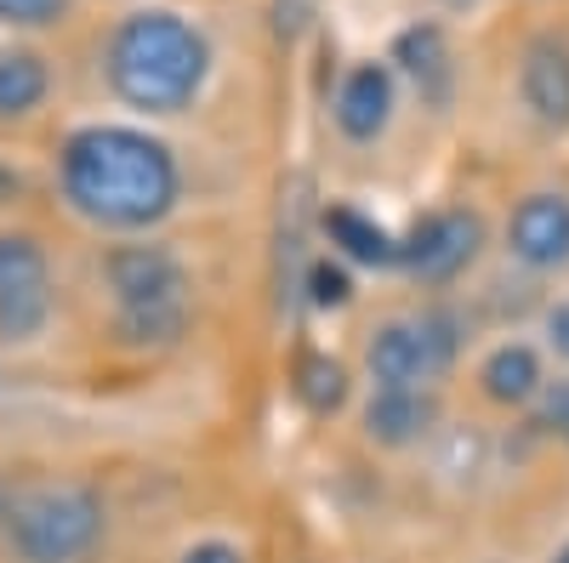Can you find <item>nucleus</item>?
Listing matches in <instances>:
<instances>
[{
    "label": "nucleus",
    "instance_id": "nucleus-1",
    "mask_svg": "<svg viewBox=\"0 0 569 563\" xmlns=\"http://www.w3.org/2000/svg\"><path fill=\"white\" fill-rule=\"evenodd\" d=\"M177 160L160 137L131 125H86L63 143V194L69 205L114 233L154 228L177 205Z\"/></svg>",
    "mask_w": 569,
    "mask_h": 563
},
{
    "label": "nucleus",
    "instance_id": "nucleus-2",
    "mask_svg": "<svg viewBox=\"0 0 569 563\" xmlns=\"http://www.w3.org/2000/svg\"><path fill=\"white\" fill-rule=\"evenodd\" d=\"M211 69L206 34L177 12H131L109 40V86L126 109L182 114Z\"/></svg>",
    "mask_w": 569,
    "mask_h": 563
},
{
    "label": "nucleus",
    "instance_id": "nucleus-3",
    "mask_svg": "<svg viewBox=\"0 0 569 563\" xmlns=\"http://www.w3.org/2000/svg\"><path fill=\"white\" fill-rule=\"evenodd\" d=\"M0 535L18 552V563H80L103 541V495L74 479L7 490Z\"/></svg>",
    "mask_w": 569,
    "mask_h": 563
},
{
    "label": "nucleus",
    "instance_id": "nucleus-4",
    "mask_svg": "<svg viewBox=\"0 0 569 563\" xmlns=\"http://www.w3.org/2000/svg\"><path fill=\"white\" fill-rule=\"evenodd\" d=\"M126 348H171L188 331V273L166 245H120L103 262Z\"/></svg>",
    "mask_w": 569,
    "mask_h": 563
},
{
    "label": "nucleus",
    "instance_id": "nucleus-5",
    "mask_svg": "<svg viewBox=\"0 0 569 563\" xmlns=\"http://www.w3.org/2000/svg\"><path fill=\"white\" fill-rule=\"evenodd\" d=\"M450 359H456V319L450 313L393 319L365 348V364L382 388H427L450 370Z\"/></svg>",
    "mask_w": 569,
    "mask_h": 563
},
{
    "label": "nucleus",
    "instance_id": "nucleus-6",
    "mask_svg": "<svg viewBox=\"0 0 569 563\" xmlns=\"http://www.w3.org/2000/svg\"><path fill=\"white\" fill-rule=\"evenodd\" d=\"M52 319L46 251L29 233H0V342H34Z\"/></svg>",
    "mask_w": 569,
    "mask_h": 563
},
{
    "label": "nucleus",
    "instance_id": "nucleus-7",
    "mask_svg": "<svg viewBox=\"0 0 569 563\" xmlns=\"http://www.w3.org/2000/svg\"><path fill=\"white\" fill-rule=\"evenodd\" d=\"M479 245H485V222L472 211H433L410 228V240L399 245V262L421 285H450L456 273L472 268Z\"/></svg>",
    "mask_w": 569,
    "mask_h": 563
},
{
    "label": "nucleus",
    "instance_id": "nucleus-8",
    "mask_svg": "<svg viewBox=\"0 0 569 563\" xmlns=\"http://www.w3.org/2000/svg\"><path fill=\"white\" fill-rule=\"evenodd\" d=\"M507 251L536 273L569 268V200L563 194H525L507 217Z\"/></svg>",
    "mask_w": 569,
    "mask_h": 563
},
{
    "label": "nucleus",
    "instance_id": "nucleus-9",
    "mask_svg": "<svg viewBox=\"0 0 569 563\" xmlns=\"http://www.w3.org/2000/svg\"><path fill=\"white\" fill-rule=\"evenodd\" d=\"M439 421V399L427 388H376V399L365 404V439L382 450H410L433 433Z\"/></svg>",
    "mask_w": 569,
    "mask_h": 563
},
{
    "label": "nucleus",
    "instance_id": "nucleus-10",
    "mask_svg": "<svg viewBox=\"0 0 569 563\" xmlns=\"http://www.w3.org/2000/svg\"><path fill=\"white\" fill-rule=\"evenodd\" d=\"M518 91H525V109L541 125H569V46L563 40H536L525 52V69H518Z\"/></svg>",
    "mask_w": 569,
    "mask_h": 563
},
{
    "label": "nucleus",
    "instance_id": "nucleus-11",
    "mask_svg": "<svg viewBox=\"0 0 569 563\" xmlns=\"http://www.w3.org/2000/svg\"><path fill=\"white\" fill-rule=\"evenodd\" d=\"M388 120H393V74L382 63H359L337 91V125L353 143H370V137L388 131Z\"/></svg>",
    "mask_w": 569,
    "mask_h": 563
},
{
    "label": "nucleus",
    "instance_id": "nucleus-12",
    "mask_svg": "<svg viewBox=\"0 0 569 563\" xmlns=\"http://www.w3.org/2000/svg\"><path fill=\"white\" fill-rule=\"evenodd\" d=\"M393 63L416 80V91L427 103H445L450 98V40L439 23H416L393 40Z\"/></svg>",
    "mask_w": 569,
    "mask_h": 563
},
{
    "label": "nucleus",
    "instance_id": "nucleus-13",
    "mask_svg": "<svg viewBox=\"0 0 569 563\" xmlns=\"http://www.w3.org/2000/svg\"><path fill=\"white\" fill-rule=\"evenodd\" d=\"M479 382H485V393H490L496 404H512V410L530 404V399H541V388H547L541 353H536L530 342H501V348L485 359Z\"/></svg>",
    "mask_w": 569,
    "mask_h": 563
},
{
    "label": "nucleus",
    "instance_id": "nucleus-14",
    "mask_svg": "<svg viewBox=\"0 0 569 563\" xmlns=\"http://www.w3.org/2000/svg\"><path fill=\"white\" fill-rule=\"evenodd\" d=\"M325 240L337 245L348 262H365V268L399 262V240H393L382 222H370L365 211H353V205H330L325 211Z\"/></svg>",
    "mask_w": 569,
    "mask_h": 563
},
{
    "label": "nucleus",
    "instance_id": "nucleus-15",
    "mask_svg": "<svg viewBox=\"0 0 569 563\" xmlns=\"http://www.w3.org/2000/svg\"><path fill=\"white\" fill-rule=\"evenodd\" d=\"M46 63L23 46H0V120H29L40 103H46Z\"/></svg>",
    "mask_w": 569,
    "mask_h": 563
},
{
    "label": "nucleus",
    "instance_id": "nucleus-16",
    "mask_svg": "<svg viewBox=\"0 0 569 563\" xmlns=\"http://www.w3.org/2000/svg\"><path fill=\"white\" fill-rule=\"evenodd\" d=\"M291 393L302 399V410L313 415H337L348 404V370L342 359H330V353H308L291 375Z\"/></svg>",
    "mask_w": 569,
    "mask_h": 563
},
{
    "label": "nucleus",
    "instance_id": "nucleus-17",
    "mask_svg": "<svg viewBox=\"0 0 569 563\" xmlns=\"http://www.w3.org/2000/svg\"><path fill=\"white\" fill-rule=\"evenodd\" d=\"M308 302H313V308H348V302H353L348 268L330 262V257H319V262L308 268Z\"/></svg>",
    "mask_w": 569,
    "mask_h": 563
},
{
    "label": "nucleus",
    "instance_id": "nucleus-18",
    "mask_svg": "<svg viewBox=\"0 0 569 563\" xmlns=\"http://www.w3.org/2000/svg\"><path fill=\"white\" fill-rule=\"evenodd\" d=\"M69 12V0H0V23L7 29H40V23H58Z\"/></svg>",
    "mask_w": 569,
    "mask_h": 563
},
{
    "label": "nucleus",
    "instance_id": "nucleus-19",
    "mask_svg": "<svg viewBox=\"0 0 569 563\" xmlns=\"http://www.w3.org/2000/svg\"><path fill=\"white\" fill-rule=\"evenodd\" d=\"M541 428H547V433H558V439L569 444V382L541 388Z\"/></svg>",
    "mask_w": 569,
    "mask_h": 563
},
{
    "label": "nucleus",
    "instance_id": "nucleus-20",
    "mask_svg": "<svg viewBox=\"0 0 569 563\" xmlns=\"http://www.w3.org/2000/svg\"><path fill=\"white\" fill-rule=\"evenodd\" d=\"M182 563H246L240 546H228V541H200V546H188Z\"/></svg>",
    "mask_w": 569,
    "mask_h": 563
},
{
    "label": "nucleus",
    "instance_id": "nucleus-21",
    "mask_svg": "<svg viewBox=\"0 0 569 563\" xmlns=\"http://www.w3.org/2000/svg\"><path fill=\"white\" fill-rule=\"evenodd\" d=\"M547 348H552L558 359H569V302L547 308Z\"/></svg>",
    "mask_w": 569,
    "mask_h": 563
},
{
    "label": "nucleus",
    "instance_id": "nucleus-22",
    "mask_svg": "<svg viewBox=\"0 0 569 563\" xmlns=\"http://www.w3.org/2000/svg\"><path fill=\"white\" fill-rule=\"evenodd\" d=\"M18 188H23V182H18V171H12L7 160H0V205H12V200H18Z\"/></svg>",
    "mask_w": 569,
    "mask_h": 563
},
{
    "label": "nucleus",
    "instance_id": "nucleus-23",
    "mask_svg": "<svg viewBox=\"0 0 569 563\" xmlns=\"http://www.w3.org/2000/svg\"><path fill=\"white\" fill-rule=\"evenodd\" d=\"M445 7H450V12H467V7H479V0H445Z\"/></svg>",
    "mask_w": 569,
    "mask_h": 563
},
{
    "label": "nucleus",
    "instance_id": "nucleus-24",
    "mask_svg": "<svg viewBox=\"0 0 569 563\" xmlns=\"http://www.w3.org/2000/svg\"><path fill=\"white\" fill-rule=\"evenodd\" d=\"M552 563H569V541H563V546H558V552H552Z\"/></svg>",
    "mask_w": 569,
    "mask_h": 563
}]
</instances>
